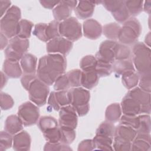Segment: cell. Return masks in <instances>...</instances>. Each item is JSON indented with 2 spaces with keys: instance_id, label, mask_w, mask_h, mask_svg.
I'll return each instance as SVG.
<instances>
[{
  "instance_id": "obj_1",
  "label": "cell",
  "mask_w": 151,
  "mask_h": 151,
  "mask_svg": "<svg viewBox=\"0 0 151 151\" xmlns=\"http://www.w3.org/2000/svg\"><path fill=\"white\" fill-rule=\"evenodd\" d=\"M67 60L59 54H48L41 57L37 69V76L48 86L53 85L56 79L65 73Z\"/></svg>"
},
{
  "instance_id": "obj_2",
  "label": "cell",
  "mask_w": 151,
  "mask_h": 151,
  "mask_svg": "<svg viewBox=\"0 0 151 151\" xmlns=\"http://www.w3.org/2000/svg\"><path fill=\"white\" fill-rule=\"evenodd\" d=\"M131 58L139 75L151 73V50L144 42L137 41L133 45Z\"/></svg>"
},
{
  "instance_id": "obj_3",
  "label": "cell",
  "mask_w": 151,
  "mask_h": 151,
  "mask_svg": "<svg viewBox=\"0 0 151 151\" xmlns=\"http://www.w3.org/2000/svg\"><path fill=\"white\" fill-rule=\"evenodd\" d=\"M21 18L20 8L16 5H12L1 19V32L9 39L17 36Z\"/></svg>"
},
{
  "instance_id": "obj_4",
  "label": "cell",
  "mask_w": 151,
  "mask_h": 151,
  "mask_svg": "<svg viewBox=\"0 0 151 151\" xmlns=\"http://www.w3.org/2000/svg\"><path fill=\"white\" fill-rule=\"evenodd\" d=\"M142 32V26L135 17H130L121 27L118 40L120 43L126 45H133L137 42Z\"/></svg>"
},
{
  "instance_id": "obj_5",
  "label": "cell",
  "mask_w": 151,
  "mask_h": 151,
  "mask_svg": "<svg viewBox=\"0 0 151 151\" xmlns=\"http://www.w3.org/2000/svg\"><path fill=\"white\" fill-rule=\"evenodd\" d=\"M71 96V105L80 117L86 115L90 110V91L81 87L69 89Z\"/></svg>"
},
{
  "instance_id": "obj_6",
  "label": "cell",
  "mask_w": 151,
  "mask_h": 151,
  "mask_svg": "<svg viewBox=\"0 0 151 151\" xmlns=\"http://www.w3.org/2000/svg\"><path fill=\"white\" fill-rule=\"evenodd\" d=\"M29 47L28 39L21 38L15 36L9 40V44L4 50L6 59L19 61L27 53Z\"/></svg>"
},
{
  "instance_id": "obj_7",
  "label": "cell",
  "mask_w": 151,
  "mask_h": 151,
  "mask_svg": "<svg viewBox=\"0 0 151 151\" xmlns=\"http://www.w3.org/2000/svg\"><path fill=\"white\" fill-rule=\"evenodd\" d=\"M60 35L74 42L82 37V27L77 18L73 17L61 21L59 24Z\"/></svg>"
},
{
  "instance_id": "obj_8",
  "label": "cell",
  "mask_w": 151,
  "mask_h": 151,
  "mask_svg": "<svg viewBox=\"0 0 151 151\" xmlns=\"http://www.w3.org/2000/svg\"><path fill=\"white\" fill-rule=\"evenodd\" d=\"M28 91L30 101L37 106L41 107L47 103L50 88L48 85L37 77L32 82Z\"/></svg>"
},
{
  "instance_id": "obj_9",
  "label": "cell",
  "mask_w": 151,
  "mask_h": 151,
  "mask_svg": "<svg viewBox=\"0 0 151 151\" xmlns=\"http://www.w3.org/2000/svg\"><path fill=\"white\" fill-rule=\"evenodd\" d=\"M17 115L24 126L36 124L40 119L38 106L31 101H26L18 107Z\"/></svg>"
},
{
  "instance_id": "obj_10",
  "label": "cell",
  "mask_w": 151,
  "mask_h": 151,
  "mask_svg": "<svg viewBox=\"0 0 151 151\" xmlns=\"http://www.w3.org/2000/svg\"><path fill=\"white\" fill-rule=\"evenodd\" d=\"M78 116L76 110L71 104L62 107L59 110L58 126L75 130L78 124Z\"/></svg>"
},
{
  "instance_id": "obj_11",
  "label": "cell",
  "mask_w": 151,
  "mask_h": 151,
  "mask_svg": "<svg viewBox=\"0 0 151 151\" xmlns=\"http://www.w3.org/2000/svg\"><path fill=\"white\" fill-rule=\"evenodd\" d=\"M73 46V42L58 36L47 42L46 50L48 54H59L65 56L69 54Z\"/></svg>"
},
{
  "instance_id": "obj_12",
  "label": "cell",
  "mask_w": 151,
  "mask_h": 151,
  "mask_svg": "<svg viewBox=\"0 0 151 151\" xmlns=\"http://www.w3.org/2000/svg\"><path fill=\"white\" fill-rule=\"evenodd\" d=\"M71 103V96L69 90L52 91L47 99L48 106L55 111H59L62 107L70 105Z\"/></svg>"
},
{
  "instance_id": "obj_13",
  "label": "cell",
  "mask_w": 151,
  "mask_h": 151,
  "mask_svg": "<svg viewBox=\"0 0 151 151\" xmlns=\"http://www.w3.org/2000/svg\"><path fill=\"white\" fill-rule=\"evenodd\" d=\"M117 43L116 41L107 40L103 41L98 51L94 55L97 60L113 64L115 61L114 48Z\"/></svg>"
},
{
  "instance_id": "obj_14",
  "label": "cell",
  "mask_w": 151,
  "mask_h": 151,
  "mask_svg": "<svg viewBox=\"0 0 151 151\" xmlns=\"http://www.w3.org/2000/svg\"><path fill=\"white\" fill-rule=\"evenodd\" d=\"M78 4L77 1H61L52 9L54 20L60 22L70 17L72 11Z\"/></svg>"
},
{
  "instance_id": "obj_15",
  "label": "cell",
  "mask_w": 151,
  "mask_h": 151,
  "mask_svg": "<svg viewBox=\"0 0 151 151\" xmlns=\"http://www.w3.org/2000/svg\"><path fill=\"white\" fill-rule=\"evenodd\" d=\"M127 94L140 104V114H150L151 111L150 93L146 92L139 87H135L129 90Z\"/></svg>"
},
{
  "instance_id": "obj_16",
  "label": "cell",
  "mask_w": 151,
  "mask_h": 151,
  "mask_svg": "<svg viewBox=\"0 0 151 151\" xmlns=\"http://www.w3.org/2000/svg\"><path fill=\"white\" fill-rule=\"evenodd\" d=\"M83 32L84 37L90 40H97L102 34L103 27L97 21L89 18L83 24Z\"/></svg>"
},
{
  "instance_id": "obj_17",
  "label": "cell",
  "mask_w": 151,
  "mask_h": 151,
  "mask_svg": "<svg viewBox=\"0 0 151 151\" xmlns=\"http://www.w3.org/2000/svg\"><path fill=\"white\" fill-rule=\"evenodd\" d=\"M120 107L123 114L137 116L140 114V104L127 93L123 98Z\"/></svg>"
},
{
  "instance_id": "obj_18",
  "label": "cell",
  "mask_w": 151,
  "mask_h": 151,
  "mask_svg": "<svg viewBox=\"0 0 151 151\" xmlns=\"http://www.w3.org/2000/svg\"><path fill=\"white\" fill-rule=\"evenodd\" d=\"M31 144V137L25 130H22L13 136L12 147L16 151L29 150Z\"/></svg>"
},
{
  "instance_id": "obj_19",
  "label": "cell",
  "mask_w": 151,
  "mask_h": 151,
  "mask_svg": "<svg viewBox=\"0 0 151 151\" xmlns=\"http://www.w3.org/2000/svg\"><path fill=\"white\" fill-rule=\"evenodd\" d=\"M96 1H80L74 9L77 17L80 19H89L93 14L94 11Z\"/></svg>"
},
{
  "instance_id": "obj_20",
  "label": "cell",
  "mask_w": 151,
  "mask_h": 151,
  "mask_svg": "<svg viewBox=\"0 0 151 151\" xmlns=\"http://www.w3.org/2000/svg\"><path fill=\"white\" fill-rule=\"evenodd\" d=\"M151 149V137L150 133H137L132 142L131 150L149 151Z\"/></svg>"
},
{
  "instance_id": "obj_21",
  "label": "cell",
  "mask_w": 151,
  "mask_h": 151,
  "mask_svg": "<svg viewBox=\"0 0 151 151\" xmlns=\"http://www.w3.org/2000/svg\"><path fill=\"white\" fill-rule=\"evenodd\" d=\"M37 58L30 53H26L19 61L24 74H34L37 73Z\"/></svg>"
},
{
  "instance_id": "obj_22",
  "label": "cell",
  "mask_w": 151,
  "mask_h": 151,
  "mask_svg": "<svg viewBox=\"0 0 151 151\" xmlns=\"http://www.w3.org/2000/svg\"><path fill=\"white\" fill-rule=\"evenodd\" d=\"M2 71L11 78H19L22 74V70L19 61L5 59L3 63Z\"/></svg>"
},
{
  "instance_id": "obj_23",
  "label": "cell",
  "mask_w": 151,
  "mask_h": 151,
  "mask_svg": "<svg viewBox=\"0 0 151 151\" xmlns=\"http://www.w3.org/2000/svg\"><path fill=\"white\" fill-rule=\"evenodd\" d=\"M23 126L18 115L12 114L8 116L5 121L4 130L13 136L22 131Z\"/></svg>"
},
{
  "instance_id": "obj_24",
  "label": "cell",
  "mask_w": 151,
  "mask_h": 151,
  "mask_svg": "<svg viewBox=\"0 0 151 151\" xmlns=\"http://www.w3.org/2000/svg\"><path fill=\"white\" fill-rule=\"evenodd\" d=\"M99 78L96 70L81 71V86L88 90H91L97 85Z\"/></svg>"
},
{
  "instance_id": "obj_25",
  "label": "cell",
  "mask_w": 151,
  "mask_h": 151,
  "mask_svg": "<svg viewBox=\"0 0 151 151\" xmlns=\"http://www.w3.org/2000/svg\"><path fill=\"white\" fill-rule=\"evenodd\" d=\"M137 134L136 130L129 126L119 124L115 128L114 137L132 142Z\"/></svg>"
},
{
  "instance_id": "obj_26",
  "label": "cell",
  "mask_w": 151,
  "mask_h": 151,
  "mask_svg": "<svg viewBox=\"0 0 151 151\" xmlns=\"http://www.w3.org/2000/svg\"><path fill=\"white\" fill-rule=\"evenodd\" d=\"M113 71L117 76H120L124 73L136 71V70L132 58H129L123 60H115L113 64Z\"/></svg>"
},
{
  "instance_id": "obj_27",
  "label": "cell",
  "mask_w": 151,
  "mask_h": 151,
  "mask_svg": "<svg viewBox=\"0 0 151 151\" xmlns=\"http://www.w3.org/2000/svg\"><path fill=\"white\" fill-rule=\"evenodd\" d=\"M122 113L120 104L117 103H112L106 108L105 111L106 120L113 123H116L119 121Z\"/></svg>"
},
{
  "instance_id": "obj_28",
  "label": "cell",
  "mask_w": 151,
  "mask_h": 151,
  "mask_svg": "<svg viewBox=\"0 0 151 151\" xmlns=\"http://www.w3.org/2000/svg\"><path fill=\"white\" fill-rule=\"evenodd\" d=\"M93 141L95 146V150H113L112 146L113 138L95 135Z\"/></svg>"
},
{
  "instance_id": "obj_29",
  "label": "cell",
  "mask_w": 151,
  "mask_h": 151,
  "mask_svg": "<svg viewBox=\"0 0 151 151\" xmlns=\"http://www.w3.org/2000/svg\"><path fill=\"white\" fill-rule=\"evenodd\" d=\"M120 25L116 22H111L103 27L102 33L110 40L116 41L118 39Z\"/></svg>"
},
{
  "instance_id": "obj_30",
  "label": "cell",
  "mask_w": 151,
  "mask_h": 151,
  "mask_svg": "<svg viewBox=\"0 0 151 151\" xmlns=\"http://www.w3.org/2000/svg\"><path fill=\"white\" fill-rule=\"evenodd\" d=\"M114 52L115 60H127L132 57V50L130 48L128 45L120 42H117L114 48Z\"/></svg>"
},
{
  "instance_id": "obj_31",
  "label": "cell",
  "mask_w": 151,
  "mask_h": 151,
  "mask_svg": "<svg viewBox=\"0 0 151 151\" xmlns=\"http://www.w3.org/2000/svg\"><path fill=\"white\" fill-rule=\"evenodd\" d=\"M34 24L27 19H21L19 22L18 32L17 36L24 38L28 39L31 37Z\"/></svg>"
},
{
  "instance_id": "obj_32",
  "label": "cell",
  "mask_w": 151,
  "mask_h": 151,
  "mask_svg": "<svg viewBox=\"0 0 151 151\" xmlns=\"http://www.w3.org/2000/svg\"><path fill=\"white\" fill-rule=\"evenodd\" d=\"M115 128L116 126L113 123L106 120L99 125L96 130V135L113 138L114 136Z\"/></svg>"
},
{
  "instance_id": "obj_33",
  "label": "cell",
  "mask_w": 151,
  "mask_h": 151,
  "mask_svg": "<svg viewBox=\"0 0 151 151\" xmlns=\"http://www.w3.org/2000/svg\"><path fill=\"white\" fill-rule=\"evenodd\" d=\"M139 76L136 71H130L122 76V81L123 86L128 90H130L138 85Z\"/></svg>"
},
{
  "instance_id": "obj_34",
  "label": "cell",
  "mask_w": 151,
  "mask_h": 151,
  "mask_svg": "<svg viewBox=\"0 0 151 151\" xmlns=\"http://www.w3.org/2000/svg\"><path fill=\"white\" fill-rule=\"evenodd\" d=\"M37 123L38 127L42 132L58 126V122L57 119L54 117L50 116H44L41 117Z\"/></svg>"
},
{
  "instance_id": "obj_35",
  "label": "cell",
  "mask_w": 151,
  "mask_h": 151,
  "mask_svg": "<svg viewBox=\"0 0 151 151\" xmlns=\"http://www.w3.org/2000/svg\"><path fill=\"white\" fill-rule=\"evenodd\" d=\"M143 1L128 0L124 1V4L129 11L130 15L134 17L139 15L143 11Z\"/></svg>"
},
{
  "instance_id": "obj_36",
  "label": "cell",
  "mask_w": 151,
  "mask_h": 151,
  "mask_svg": "<svg viewBox=\"0 0 151 151\" xmlns=\"http://www.w3.org/2000/svg\"><path fill=\"white\" fill-rule=\"evenodd\" d=\"M97 60L94 55H87L83 57L80 61V67L81 71L96 70Z\"/></svg>"
},
{
  "instance_id": "obj_37",
  "label": "cell",
  "mask_w": 151,
  "mask_h": 151,
  "mask_svg": "<svg viewBox=\"0 0 151 151\" xmlns=\"http://www.w3.org/2000/svg\"><path fill=\"white\" fill-rule=\"evenodd\" d=\"M138 116L139 119V126L136 130L137 133H150L151 129L150 115L140 114Z\"/></svg>"
},
{
  "instance_id": "obj_38",
  "label": "cell",
  "mask_w": 151,
  "mask_h": 151,
  "mask_svg": "<svg viewBox=\"0 0 151 151\" xmlns=\"http://www.w3.org/2000/svg\"><path fill=\"white\" fill-rule=\"evenodd\" d=\"M65 74L67 77L71 88L81 86V70L73 69L68 71Z\"/></svg>"
},
{
  "instance_id": "obj_39",
  "label": "cell",
  "mask_w": 151,
  "mask_h": 151,
  "mask_svg": "<svg viewBox=\"0 0 151 151\" xmlns=\"http://www.w3.org/2000/svg\"><path fill=\"white\" fill-rule=\"evenodd\" d=\"M59 22L53 20L47 24L45 35L48 42L57 37L60 36L59 33Z\"/></svg>"
},
{
  "instance_id": "obj_40",
  "label": "cell",
  "mask_w": 151,
  "mask_h": 151,
  "mask_svg": "<svg viewBox=\"0 0 151 151\" xmlns=\"http://www.w3.org/2000/svg\"><path fill=\"white\" fill-rule=\"evenodd\" d=\"M43 136L47 142L57 143L60 142L61 131L59 126L58 127L48 129L42 132Z\"/></svg>"
},
{
  "instance_id": "obj_41",
  "label": "cell",
  "mask_w": 151,
  "mask_h": 151,
  "mask_svg": "<svg viewBox=\"0 0 151 151\" xmlns=\"http://www.w3.org/2000/svg\"><path fill=\"white\" fill-rule=\"evenodd\" d=\"M96 71L99 77L109 76L113 72V64L97 60Z\"/></svg>"
},
{
  "instance_id": "obj_42",
  "label": "cell",
  "mask_w": 151,
  "mask_h": 151,
  "mask_svg": "<svg viewBox=\"0 0 151 151\" xmlns=\"http://www.w3.org/2000/svg\"><path fill=\"white\" fill-rule=\"evenodd\" d=\"M60 127V126H59ZM61 131L60 142L66 145L72 143L76 137L75 130L60 127Z\"/></svg>"
},
{
  "instance_id": "obj_43",
  "label": "cell",
  "mask_w": 151,
  "mask_h": 151,
  "mask_svg": "<svg viewBox=\"0 0 151 151\" xmlns=\"http://www.w3.org/2000/svg\"><path fill=\"white\" fill-rule=\"evenodd\" d=\"M111 14L117 22L122 24L126 22L130 18V16L124 4H124L116 11L111 13Z\"/></svg>"
},
{
  "instance_id": "obj_44",
  "label": "cell",
  "mask_w": 151,
  "mask_h": 151,
  "mask_svg": "<svg viewBox=\"0 0 151 151\" xmlns=\"http://www.w3.org/2000/svg\"><path fill=\"white\" fill-rule=\"evenodd\" d=\"M119 124L131 127L136 130L139 126V119L137 116H127L123 114L119 120Z\"/></svg>"
},
{
  "instance_id": "obj_45",
  "label": "cell",
  "mask_w": 151,
  "mask_h": 151,
  "mask_svg": "<svg viewBox=\"0 0 151 151\" xmlns=\"http://www.w3.org/2000/svg\"><path fill=\"white\" fill-rule=\"evenodd\" d=\"M13 145V137L5 130L0 133V150L3 151L9 149Z\"/></svg>"
},
{
  "instance_id": "obj_46",
  "label": "cell",
  "mask_w": 151,
  "mask_h": 151,
  "mask_svg": "<svg viewBox=\"0 0 151 151\" xmlns=\"http://www.w3.org/2000/svg\"><path fill=\"white\" fill-rule=\"evenodd\" d=\"M53 86L55 91L68 90L71 88L65 73L60 76L55 81Z\"/></svg>"
},
{
  "instance_id": "obj_47",
  "label": "cell",
  "mask_w": 151,
  "mask_h": 151,
  "mask_svg": "<svg viewBox=\"0 0 151 151\" xmlns=\"http://www.w3.org/2000/svg\"><path fill=\"white\" fill-rule=\"evenodd\" d=\"M43 150L44 151H70L72 150V149L68 145L64 144L61 142H47L44 145Z\"/></svg>"
},
{
  "instance_id": "obj_48",
  "label": "cell",
  "mask_w": 151,
  "mask_h": 151,
  "mask_svg": "<svg viewBox=\"0 0 151 151\" xmlns=\"http://www.w3.org/2000/svg\"><path fill=\"white\" fill-rule=\"evenodd\" d=\"M112 146L113 150L116 151H129L131 150L132 142L113 137Z\"/></svg>"
},
{
  "instance_id": "obj_49",
  "label": "cell",
  "mask_w": 151,
  "mask_h": 151,
  "mask_svg": "<svg viewBox=\"0 0 151 151\" xmlns=\"http://www.w3.org/2000/svg\"><path fill=\"white\" fill-rule=\"evenodd\" d=\"M46 23H38L35 25L32 34L40 40L47 42V40L45 35V28L47 27Z\"/></svg>"
},
{
  "instance_id": "obj_50",
  "label": "cell",
  "mask_w": 151,
  "mask_h": 151,
  "mask_svg": "<svg viewBox=\"0 0 151 151\" xmlns=\"http://www.w3.org/2000/svg\"><path fill=\"white\" fill-rule=\"evenodd\" d=\"M0 104L2 110H7L14 106V101L8 94L1 91L0 93Z\"/></svg>"
},
{
  "instance_id": "obj_51",
  "label": "cell",
  "mask_w": 151,
  "mask_h": 151,
  "mask_svg": "<svg viewBox=\"0 0 151 151\" xmlns=\"http://www.w3.org/2000/svg\"><path fill=\"white\" fill-rule=\"evenodd\" d=\"M139 87L142 90L150 93L151 91V73L139 75Z\"/></svg>"
},
{
  "instance_id": "obj_52",
  "label": "cell",
  "mask_w": 151,
  "mask_h": 151,
  "mask_svg": "<svg viewBox=\"0 0 151 151\" xmlns=\"http://www.w3.org/2000/svg\"><path fill=\"white\" fill-rule=\"evenodd\" d=\"M124 4V1H101V4L111 13L114 12Z\"/></svg>"
},
{
  "instance_id": "obj_53",
  "label": "cell",
  "mask_w": 151,
  "mask_h": 151,
  "mask_svg": "<svg viewBox=\"0 0 151 151\" xmlns=\"http://www.w3.org/2000/svg\"><path fill=\"white\" fill-rule=\"evenodd\" d=\"M95 150L93 139H86L81 141L78 146V151H90Z\"/></svg>"
},
{
  "instance_id": "obj_54",
  "label": "cell",
  "mask_w": 151,
  "mask_h": 151,
  "mask_svg": "<svg viewBox=\"0 0 151 151\" xmlns=\"http://www.w3.org/2000/svg\"><path fill=\"white\" fill-rule=\"evenodd\" d=\"M37 78V74H24L21 78V83L22 87L26 90H28L29 86L32 82Z\"/></svg>"
},
{
  "instance_id": "obj_55",
  "label": "cell",
  "mask_w": 151,
  "mask_h": 151,
  "mask_svg": "<svg viewBox=\"0 0 151 151\" xmlns=\"http://www.w3.org/2000/svg\"><path fill=\"white\" fill-rule=\"evenodd\" d=\"M11 6V2L10 1L1 0L0 1V11H1V17L2 18L7 11Z\"/></svg>"
},
{
  "instance_id": "obj_56",
  "label": "cell",
  "mask_w": 151,
  "mask_h": 151,
  "mask_svg": "<svg viewBox=\"0 0 151 151\" xmlns=\"http://www.w3.org/2000/svg\"><path fill=\"white\" fill-rule=\"evenodd\" d=\"M59 1H47V0H41L40 1L41 5L45 8L49 9H53L58 4Z\"/></svg>"
},
{
  "instance_id": "obj_57",
  "label": "cell",
  "mask_w": 151,
  "mask_h": 151,
  "mask_svg": "<svg viewBox=\"0 0 151 151\" xmlns=\"http://www.w3.org/2000/svg\"><path fill=\"white\" fill-rule=\"evenodd\" d=\"M1 50H5L9 44L8 38L2 33L1 32Z\"/></svg>"
},
{
  "instance_id": "obj_58",
  "label": "cell",
  "mask_w": 151,
  "mask_h": 151,
  "mask_svg": "<svg viewBox=\"0 0 151 151\" xmlns=\"http://www.w3.org/2000/svg\"><path fill=\"white\" fill-rule=\"evenodd\" d=\"M143 10L149 15L150 14L151 11V1H146L143 2Z\"/></svg>"
},
{
  "instance_id": "obj_59",
  "label": "cell",
  "mask_w": 151,
  "mask_h": 151,
  "mask_svg": "<svg viewBox=\"0 0 151 151\" xmlns=\"http://www.w3.org/2000/svg\"><path fill=\"white\" fill-rule=\"evenodd\" d=\"M1 88L2 89V88L6 85L7 81H8V77L5 75V74L1 71Z\"/></svg>"
},
{
  "instance_id": "obj_60",
  "label": "cell",
  "mask_w": 151,
  "mask_h": 151,
  "mask_svg": "<svg viewBox=\"0 0 151 151\" xmlns=\"http://www.w3.org/2000/svg\"><path fill=\"white\" fill-rule=\"evenodd\" d=\"M147 47H150V32H149L146 35L145 38V42H144Z\"/></svg>"
}]
</instances>
